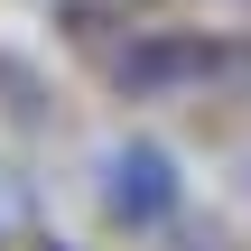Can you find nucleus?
Returning a JSON list of instances; mask_svg holds the SVG:
<instances>
[{
    "mask_svg": "<svg viewBox=\"0 0 251 251\" xmlns=\"http://www.w3.org/2000/svg\"><path fill=\"white\" fill-rule=\"evenodd\" d=\"M205 84H251V47H224V37H140L121 56V93H205Z\"/></svg>",
    "mask_w": 251,
    "mask_h": 251,
    "instance_id": "f257e3e1",
    "label": "nucleus"
},
{
    "mask_svg": "<svg viewBox=\"0 0 251 251\" xmlns=\"http://www.w3.org/2000/svg\"><path fill=\"white\" fill-rule=\"evenodd\" d=\"M102 205H112V224H168V214H177V168H168V149H149V140L112 149Z\"/></svg>",
    "mask_w": 251,
    "mask_h": 251,
    "instance_id": "f03ea898",
    "label": "nucleus"
}]
</instances>
